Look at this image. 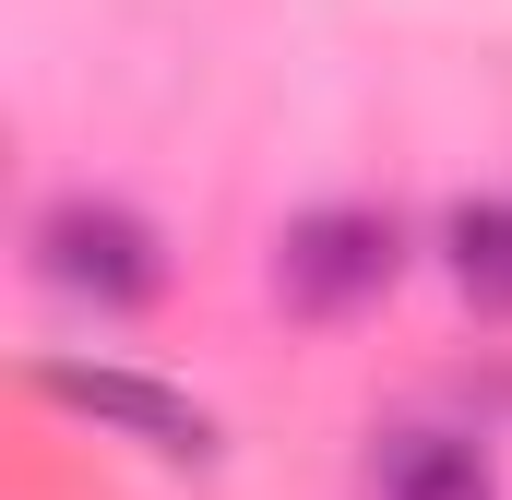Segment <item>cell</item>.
<instances>
[{"label": "cell", "mask_w": 512, "mask_h": 500, "mask_svg": "<svg viewBox=\"0 0 512 500\" xmlns=\"http://www.w3.org/2000/svg\"><path fill=\"white\" fill-rule=\"evenodd\" d=\"M370 489L382 500H501V465L465 429H382L370 441Z\"/></svg>", "instance_id": "4"}, {"label": "cell", "mask_w": 512, "mask_h": 500, "mask_svg": "<svg viewBox=\"0 0 512 500\" xmlns=\"http://www.w3.org/2000/svg\"><path fill=\"white\" fill-rule=\"evenodd\" d=\"M393 274H405V227H393L382 203H310V215L274 239V298H286L298 322L370 310V298H393Z\"/></svg>", "instance_id": "1"}, {"label": "cell", "mask_w": 512, "mask_h": 500, "mask_svg": "<svg viewBox=\"0 0 512 500\" xmlns=\"http://www.w3.org/2000/svg\"><path fill=\"white\" fill-rule=\"evenodd\" d=\"M441 274L477 322H512V203H453L441 215Z\"/></svg>", "instance_id": "5"}, {"label": "cell", "mask_w": 512, "mask_h": 500, "mask_svg": "<svg viewBox=\"0 0 512 500\" xmlns=\"http://www.w3.org/2000/svg\"><path fill=\"white\" fill-rule=\"evenodd\" d=\"M36 274L60 298H84V310H155L167 298V239L108 191H60L36 215Z\"/></svg>", "instance_id": "2"}, {"label": "cell", "mask_w": 512, "mask_h": 500, "mask_svg": "<svg viewBox=\"0 0 512 500\" xmlns=\"http://www.w3.org/2000/svg\"><path fill=\"white\" fill-rule=\"evenodd\" d=\"M36 393L60 417H96L108 441L155 453V465H215V417L155 370H120V358H36Z\"/></svg>", "instance_id": "3"}]
</instances>
